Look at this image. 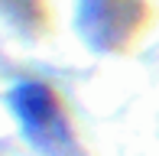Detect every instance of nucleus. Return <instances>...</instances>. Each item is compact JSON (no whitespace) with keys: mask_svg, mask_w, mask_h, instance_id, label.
<instances>
[{"mask_svg":"<svg viewBox=\"0 0 159 156\" xmlns=\"http://www.w3.org/2000/svg\"><path fill=\"white\" fill-rule=\"evenodd\" d=\"M13 108L20 114V124L30 133V140L49 156H75L71 146L68 124L62 117V108L55 101V94L46 85L26 81L13 91Z\"/></svg>","mask_w":159,"mask_h":156,"instance_id":"obj_1","label":"nucleus"}]
</instances>
